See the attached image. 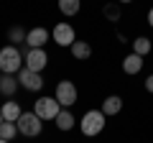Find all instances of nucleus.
<instances>
[{"instance_id":"a211bd4d","label":"nucleus","mask_w":153,"mask_h":143,"mask_svg":"<svg viewBox=\"0 0 153 143\" xmlns=\"http://www.w3.org/2000/svg\"><path fill=\"white\" fill-rule=\"evenodd\" d=\"M102 13H105V18H107V21L117 23V21H120V3H117V0H112V3H107V5L102 8Z\"/></svg>"},{"instance_id":"4468645a","label":"nucleus","mask_w":153,"mask_h":143,"mask_svg":"<svg viewBox=\"0 0 153 143\" xmlns=\"http://www.w3.org/2000/svg\"><path fill=\"white\" fill-rule=\"evenodd\" d=\"M69 49H71V56H74V59H79V61H84V59H89V56H92V46H89L87 41H74Z\"/></svg>"},{"instance_id":"aec40b11","label":"nucleus","mask_w":153,"mask_h":143,"mask_svg":"<svg viewBox=\"0 0 153 143\" xmlns=\"http://www.w3.org/2000/svg\"><path fill=\"white\" fill-rule=\"evenodd\" d=\"M16 133H18L16 123H3V125H0V138H3V141H13Z\"/></svg>"},{"instance_id":"6e6552de","label":"nucleus","mask_w":153,"mask_h":143,"mask_svg":"<svg viewBox=\"0 0 153 143\" xmlns=\"http://www.w3.org/2000/svg\"><path fill=\"white\" fill-rule=\"evenodd\" d=\"M51 39L59 46H71L76 41V33H74V28H71V23H56L54 31H51Z\"/></svg>"},{"instance_id":"393cba45","label":"nucleus","mask_w":153,"mask_h":143,"mask_svg":"<svg viewBox=\"0 0 153 143\" xmlns=\"http://www.w3.org/2000/svg\"><path fill=\"white\" fill-rule=\"evenodd\" d=\"M0 143H10V141H3V138H0Z\"/></svg>"},{"instance_id":"412c9836","label":"nucleus","mask_w":153,"mask_h":143,"mask_svg":"<svg viewBox=\"0 0 153 143\" xmlns=\"http://www.w3.org/2000/svg\"><path fill=\"white\" fill-rule=\"evenodd\" d=\"M146 89H148V92H151V95H153V74H151V77H148V79H146Z\"/></svg>"},{"instance_id":"b1692460","label":"nucleus","mask_w":153,"mask_h":143,"mask_svg":"<svg viewBox=\"0 0 153 143\" xmlns=\"http://www.w3.org/2000/svg\"><path fill=\"white\" fill-rule=\"evenodd\" d=\"M3 123H5V120H3V115H0V125H3Z\"/></svg>"},{"instance_id":"4be33fe9","label":"nucleus","mask_w":153,"mask_h":143,"mask_svg":"<svg viewBox=\"0 0 153 143\" xmlns=\"http://www.w3.org/2000/svg\"><path fill=\"white\" fill-rule=\"evenodd\" d=\"M148 26L153 28V8H151V10H148Z\"/></svg>"},{"instance_id":"2eb2a0df","label":"nucleus","mask_w":153,"mask_h":143,"mask_svg":"<svg viewBox=\"0 0 153 143\" xmlns=\"http://www.w3.org/2000/svg\"><path fill=\"white\" fill-rule=\"evenodd\" d=\"M151 49H153L151 39H146V36H138V39H133V54H138V56H143V59H146V56L151 54Z\"/></svg>"},{"instance_id":"6ab92c4d","label":"nucleus","mask_w":153,"mask_h":143,"mask_svg":"<svg viewBox=\"0 0 153 143\" xmlns=\"http://www.w3.org/2000/svg\"><path fill=\"white\" fill-rule=\"evenodd\" d=\"M26 33H28V31H23L21 26H13L10 31H8V41H10L13 46H18V44H26Z\"/></svg>"},{"instance_id":"1a4fd4ad","label":"nucleus","mask_w":153,"mask_h":143,"mask_svg":"<svg viewBox=\"0 0 153 143\" xmlns=\"http://www.w3.org/2000/svg\"><path fill=\"white\" fill-rule=\"evenodd\" d=\"M49 39H51V31H46L44 26H36L26 33V46L28 49H44L49 44Z\"/></svg>"},{"instance_id":"423d86ee","label":"nucleus","mask_w":153,"mask_h":143,"mask_svg":"<svg viewBox=\"0 0 153 143\" xmlns=\"http://www.w3.org/2000/svg\"><path fill=\"white\" fill-rule=\"evenodd\" d=\"M16 79H18V84H21L23 89H28V92H38V89L44 87V77H41L38 72L26 69V66H23V69L16 74Z\"/></svg>"},{"instance_id":"20e7f679","label":"nucleus","mask_w":153,"mask_h":143,"mask_svg":"<svg viewBox=\"0 0 153 143\" xmlns=\"http://www.w3.org/2000/svg\"><path fill=\"white\" fill-rule=\"evenodd\" d=\"M33 112L41 120H56V115L61 112V105L56 102V97H38L33 102Z\"/></svg>"},{"instance_id":"9b49d317","label":"nucleus","mask_w":153,"mask_h":143,"mask_svg":"<svg viewBox=\"0 0 153 143\" xmlns=\"http://www.w3.org/2000/svg\"><path fill=\"white\" fill-rule=\"evenodd\" d=\"M100 110L105 112V118L117 115V112L123 110V97H120V95H110V97H105V102H102V107H100Z\"/></svg>"},{"instance_id":"dca6fc26","label":"nucleus","mask_w":153,"mask_h":143,"mask_svg":"<svg viewBox=\"0 0 153 143\" xmlns=\"http://www.w3.org/2000/svg\"><path fill=\"white\" fill-rule=\"evenodd\" d=\"M82 8V0H59V10L61 16H76Z\"/></svg>"},{"instance_id":"5701e85b","label":"nucleus","mask_w":153,"mask_h":143,"mask_svg":"<svg viewBox=\"0 0 153 143\" xmlns=\"http://www.w3.org/2000/svg\"><path fill=\"white\" fill-rule=\"evenodd\" d=\"M117 3H133V0H117Z\"/></svg>"},{"instance_id":"7ed1b4c3","label":"nucleus","mask_w":153,"mask_h":143,"mask_svg":"<svg viewBox=\"0 0 153 143\" xmlns=\"http://www.w3.org/2000/svg\"><path fill=\"white\" fill-rule=\"evenodd\" d=\"M16 128H18L21 136L36 138V136H41V130H44V120H41L33 110H31V112H21V118L16 120Z\"/></svg>"},{"instance_id":"ddd939ff","label":"nucleus","mask_w":153,"mask_h":143,"mask_svg":"<svg viewBox=\"0 0 153 143\" xmlns=\"http://www.w3.org/2000/svg\"><path fill=\"white\" fill-rule=\"evenodd\" d=\"M21 105H18V102H13V100H10V102H3V107H0V115H3V120H5V123H16L18 120V118H21Z\"/></svg>"},{"instance_id":"0eeeda50","label":"nucleus","mask_w":153,"mask_h":143,"mask_svg":"<svg viewBox=\"0 0 153 143\" xmlns=\"http://www.w3.org/2000/svg\"><path fill=\"white\" fill-rule=\"evenodd\" d=\"M56 102L59 105H64V107H71V105L76 102V84L74 82H69V79H64V82H59L56 84Z\"/></svg>"},{"instance_id":"9d476101","label":"nucleus","mask_w":153,"mask_h":143,"mask_svg":"<svg viewBox=\"0 0 153 143\" xmlns=\"http://www.w3.org/2000/svg\"><path fill=\"white\" fill-rule=\"evenodd\" d=\"M18 87H21V84H18L16 74H0V95H3V97H13Z\"/></svg>"},{"instance_id":"f257e3e1","label":"nucleus","mask_w":153,"mask_h":143,"mask_svg":"<svg viewBox=\"0 0 153 143\" xmlns=\"http://www.w3.org/2000/svg\"><path fill=\"white\" fill-rule=\"evenodd\" d=\"M105 125H107V118H105L102 110H87L82 115V120H79V130H82L87 138L100 136V133L105 130Z\"/></svg>"},{"instance_id":"f3484780","label":"nucleus","mask_w":153,"mask_h":143,"mask_svg":"<svg viewBox=\"0 0 153 143\" xmlns=\"http://www.w3.org/2000/svg\"><path fill=\"white\" fill-rule=\"evenodd\" d=\"M74 115H71L69 110H61L59 115H56V128H59V130H71V128H74Z\"/></svg>"},{"instance_id":"f8f14e48","label":"nucleus","mask_w":153,"mask_h":143,"mask_svg":"<svg viewBox=\"0 0 153 143\" xmlns=\"http://www.w3.org/2000/svg\"><path fill=\"white\" fill-rule=\"evenodd\" d=\"M143 64H146V61H143V56H138V54H128L125 59H123V72H125V74H138V72L143 69Z\"/></svg>"},{"instance_id":"39448f33","label":"nucleus","mask_w":153,"mask_h":143,"mask_svg":"<svg viewBox=\"0 0 153 143\" xmlns=\"http://www.w3.org/2000/svg\"><path fill=\"white\" fill-rule=\"evenodd\" d=\"M46 64H49V54H46V49H28L26 54H23V66L31 72H41L46 69Z\"/></svg>"},{"instance_id":"f03ea898","label":"nucleus","mask_w":153,"mask_h":143,"mask_svg":"<svg viewBox=\"0 0 153 143\" xmlns=\"http://www.w3.org/2000/svg\"><path fill=\"white\" fill-rule=\"evenodd\" d=\"M23 69V54L18 51V46L8 44L0 49V72L3 74H18Z\"/></svg>"}]
</instances>
